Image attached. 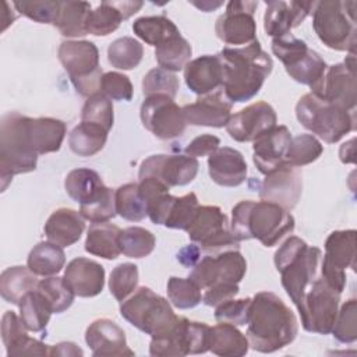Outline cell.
Instances as JSON below:
<instances>
[{
    "label": "cell",
    "mask_w": 357,
    "mask_h": 357,
    "mask_svg": "<svg viewBox=\"0 0 357 357\" xmlns=\"http://www.w3.org/2000/svg\"><path fill=\"white\" fill-rule=\"evenodd\" d=\"M298 321L284 301L272 291H259L251 297L247 321L250 347L259 353H273L294 342Z\"/></svg>",
    "instance_id": "cell-1"
},
{
    "label": "cell",
    "mask_w": 357,
    "mask_h": 357,
    "mask_svg": "<svg viewBox=\"0 0 357 357\" xmlns=\"http://www.w3.org/2000/svg\"><path fill=\"white\" fill-rule=\"evenodd\" d=\"M223 66L222 92L231 103L252 99L273 68L271 56L259 40L240 47H223L218 53Z\"/></svg>",
    "instance_id": "cell-2"
},
{
    "label": "cell",
    "mask_w": 357,
    "mask_h": 357,
    "mask_svg": "<svg viewBox=\"0 0 357 357\" xmlns=\"http://www.w3.org/2000/svg\"><path fill=\"white\" fill-rule=\"evenodd\" d=\"M290 211L269 201L244 199L231 209L230 230L238 241L257 238L265 247L276 245L294 230Z\"/></svg>",
    "instance_id": "cell-3"
},
{
    "label": "cell",
    "mask_w": 357,
    "mask_h": 357,
    "mask_svg": "<svg viewBox=\"0 0 357 357\" xmlns=\"http://www.w3.org/2000/svg\"><path fill=\"white\" fill-rule=\"evenodd\" d=\"M273 262L280 273L283 289L296 305L321 273L322 251L297 236H290L275 252Z\"/></svg>",
    "instance_id": "cell-4"
},
{
    "label": "cell",
    "mask_w": 357,
    "mask_h": 357,
    "mask_svg": "<svg viewBox=\"0 0 357 357\" xmlns=\"http://www.w3.org/2000/svg\"><path fill=\"white\" fill-rule=\"evenodd\" d=\"M28 116L8 112L0 120V181L6 191L15 174L29 173L36 169L38 153L35 152L29 130Z\"/></svg>",
    "instance_id": "cell-5"
},
{
    "label": "cell",
    "mask_w": 357,
    "mask_h": 357,
    "mask_svg": "<svg viewBox=\"0 0 357 357\" xmlns=\"http://www.w3.org/2000/svg\"><path fill=\"white\" fill-rule=\"evenodd\" d=\"M356 11L357 3L353 0L315 1L312 28L319 40L332 50L356 54Z\"/></svg>",
    "instance_id": "cell-6"
},
{
    "label": "cell",
    "mask_w": 357,
    "mask_h": 357,
    "mask_svg": "<svg viewBox=\"0 0 357 357\" xmlns=\"http://www.w3.org/2000/svg\"><path fill=\"white\" fill-rule=\"evenodd\" d=\"M298 123L326 144L340 141L356 130V112L342 109L308 92L296 103Z\"/></svg>",
    "instance_id": "cell-7"
},
{
    "label": "cell",
    "mask_w": 357,
    "mask_h": 357,
    "mask_svg": "<svg viewBox=\"0 0 357 357\" xmlns=\"http://www.w3.org/2000/svg\"><path fill=\"white\" fill-rule=\"evenodd\" d=\"M121 317L151 337L170 331L180 315H176L170 303L146 286L137 287L120 304Z\"/></svg>",
    "instance_id": "cell-8"
},
{
    "label": "cell",
    "mask_w": 357,
    "mask_h": 357,
    "mask_svg": "<svg viewBox=\"0 0 357 357\" xmlns=\"http://www.w3.org/2000/svg\"><path fill=\"white\" fill-rule=\"evenodd\" d=\"M57 57L79 95L89 98L100 92L103 73L99 66V50L93 42L64 40L59 46Z\"/></svg>",
    "instance_id": "cell-9"
},
{
    "label": "cell",
    "mask_w": 357,
    "mask_h": 357,
    "mask_svg": "<svg viewBox=\"0 0 357 357\" xmlns=\"http://www.w3.org/2000/svg\"><path fill=\"white\" fill-rule=\"evenodd\" d=\"M340 296L342 291L319 273L296 304L303 328L311 333H331L339 311Z\"/></svg>",
    "instance_id": "cell-10"
},
{
    "label": "cell",
    "mask_w": 357,
    "mask_h": 357,
    "mask_svg": "<svg viewBox=\"0 0 357 357\" xmlns=\"http://www.w3.org/2000/svg\"><path fill=\"white\" fill-rule=\"evenodd\" d=\"M272 53L283 63L286 73L296 82L312 89L324 77L328 66L308 45L291 33L272 39Z\"/></svg>",
    "instance_id": "cell-11"
},
{
    "label": "cell",
    "mask_w": 357,
    "mask_h": 357,
    "mask_svg": "<svg viewBox=\"0 0 357 357\" xmlns=\"http://www.w3.org/2000/svg\"><path fill=\"white\" fill-rule=\"evenodd\" d=\"M185 231L190 240L205 252L219 254L240 248V241L233 236L227 216L216 205H199Z\"/></svg>",
    "instance_id": "cell-12"
},
{
    "label": "cell",
    "mask_w": 357,
    "mask_h": 357,
    "mask_svg": "<svg viewBox=\"0 0 357 357\" xmlns=\"http://www.w3.org/2000/svg\"><path fill=\"white\" fill-rule=\"evenodd\" d=\"M247 272V261L238 250L205 255L192 266L190 279L202 290L219 284H238Z\"/></svg>",
    "instance_id": "cell-13"
},
{
    "label": "cell",
    "mask_w": 357,
    "mask_h": 357,
    "mask_svg": "<svg viewBox=\"0 0 357 357\" xmlns=\"http://www.w3.org/2000/svg\"><path fill=\"white\" fill-rule=\"evenodd\" d=\"M142 126L159 139H173L183 135L187 123L181 107L166 95L146 96L139 109Z\"/></svg>",
    "instance_id": "cell-14"
},
{
    "label": "cell",
    "mask_w": 357,
    "mask_h": 357,
    "mask_svg": "<svg viewBox=\"0 0 357 357\" xmlns=\"http://www.w3.org/2000/svg\"><path fill=\"white\" fill-rule=\"evenodd\" d=\"M311 93L342 109L356 112V54L350 53L343 63L329 66Z\"/></svg>",
    "instance_id": "cell-15"
},
{
    "label": "cell",
    "mask_w": 357,
    "mask_h": 357,
    "mask_svg": "<svg viewBox=\"0 0 357 357\" xmlns=\"http://www.w3.org/2000/svg\"><path fill=\"white\" fill-rule=\"evenodd\" d=\"M258 1L233 0L226 4V11L216 20V36L226 45L247 46L257 40V22L254 13Z\"/></svg>",
    "instance_id": "cell-16"
},
{
    "label": "cell",
    "mask_w": 357,
    "mask_h": 357,
    "mask_svg": "<svg viewBox=\"0 0 357 357\" xmlns=\"http://www.w3.org/2000/svg\"><path fill=\"white\" fill-rule=\"evenodd\" d=\"M199 162L188 155L158 153L144 159L139 165L138 178L155 177L170 187L190 184L198 173Z\"/></svg>",
    "instance_id": "cell-17"
},
{
    "label": "cell",
    "mask_w": 357,
    "mask_h": 357,
    "mask_svg": "<svg viewBox=\"0 0 357 357\" xmlns=\"http://www.w3.org/2000/svg\"><path fill=\"white\" fill-rule=\"evenodd\" d=\"M278 123L275 109L266 102H254L231 114L226 124L227 134L237 142H254Z\"/></svg>",
    "instance_id": "cell-18"
},
{
    "label": "cell",
    "mask_w": 357,
    "mask_h": 357,
    "mask_svg": "<svg viewBox=\"0 0 357 357\" xmlns=\"http://www.w3.org/2000/svg\"><path fill=\"white\" fill-rule=\"evenodd\" d=\"M303 192V178L298 167L282 165L265 174L259 187V198L278 204L286 211H291Z\"/></svg>",
    "instance_id": "cell-19"
},
{
    "label": "cell",
    "mask_w": 357,
    "mask_h": 357,
    "mask_svg": "<svg viewBox=\"0 0 357 357\" xmlns=\"http://www.w3.org/2000/svg\"><path fill=\"white\" fill-rule=\"evenodd\" d=\"M264 29L272 39L289 35L314 10L315 1H283L269 0L265 3Z\"/></svg>",
    "instance_id": "cell-20"
},
{
    "label": "cell",
    "mask_w": 357,
    "mask_h": 357,
    "mask_svg": "<svg viewBox=\"0 0 357 357\" xmlns=\"http://www.w3.org/2000/svg\"><path fill=\"white\" fill-rule=\"evenodd\" d=\"M85 342L96 357H124L135 353L128 347L124 331L109 318L95 319L85 332Z\"/></svg>",
    "instance_id": "cell-21"
},
{
    "label": "cell",
    "mask_w": 357,
    "mask_h": 357,
    "mask_svg": "<svg viewBox=\"0 0 357 357\" xmlns=\"http://www.w3.org/2000/svg\"><path fill=\"white\" fill-rule=\"evenodd\" d=\"M291 138V132L286 126H275L254 141L252 160L262 174H268L284 165Z\"/></svg>",
    "instance_id": "cell-22"
},
{
    "label": "cell",
    "mask_w": 357,
    "mask_h": 357,
    "mask_svg": "<svg viewBox=\"0 0 357 357\" xmlns=\"http://www.w3.org/2000/svg\"><path fill=\"white\" fill-rule=\"evenodd\" d=\"M233 103L226 99L222 89L205 96H199L194 103L181 107L183 116L190 126H204L222 128L231 117Z\"/></svg>",
    "instance_id": "cell-23"
},
{
    "label": "cell",
    "mask_w": 357,
    "mask_h": 357,
    "mask_svg": "<svg viewBox=\"0 0 357 357\" xmlns=\"http://www.w3.org/2000/svg\"><path fill=\"white\" fill-rule=\"evenodd\" d=\"M184 81L198 96L218 92L223 86V66L218 54H204L190 60L184 67Z\"/></svg>",
    "instance_id": "cell-24"
},
{
    "label": "cell",
    "mask_w": 357,
    "mask_h": 357,
    "mask_svg": "<svg viewBox=\"0 0 357 357\" xmlns=\"http://www.w3.org/2000/svg\"><path fill=\"white\" fill-rule=\"evenodd\" d=\"M64 280L78 297H95L105 287V268L89 258L71 259L64 269Z\"/></svg>",
    "instance_id": "cell-25"
},
{
    "label": "cell",
    "mask_w": 357,
    "mask_h": 357,
    "mask_svg": "<svg viewBox=\"0 0 357 357\" xmlns=\"http://www.w3.org/2000/svg\"><path fill=\"white\" fill-rule=\"evenodd\" d=\"M1 340L7 356H49L50 346L28 336V329L21 317L6 311L1 317Z\"/></svg>",
    "instance_id": "cell-26"
},
{
    "label": "cell",
    "mask_w": 357,
    "mask_h": 357,
    "mask_svg": "<svg viewBox=\"0 0 357 357\" xmlns=\"http://www.w3.org/2000/svg\"><path fill=\"white\" fill-rule=\"evenodd\" d=\"M208 172L213 183L222 187H238L247 178L248 166L243 153L230 146H219L208 156Z\"/></svg>",
    "instance_id": "cell-27"
},
{
    "label": "cell",
    "mask_w": 357,
    "mask_h": 357,
    "mask_svg": "<svg viewBox=\"0 0 357 357\" xmlns=\"http://www.w3.org/2000/svg\"><path fill=\"white\" fill-rule=\"evenodd\" d=\"M144 6L142 1H102L88 15L86 31L95 36H107L121 21L130 18Z\"/></svg>",
    "instance_id": "cell-28"
},
{
    "label": "cell",
    "mask_w": 357,
    "mask_h": 357,
    "mask_svg": "<svg viewBox=\"0 0 357 357\" xmlns=\"http://www.w3.org/2000/svg\"><path fill=\"white\" fill-rule=\"evenodd\" d=\"M82 215L71 208L56 209L45 223V234L49 241L60 247L75 244L85 229Z\"/></svg>",
    "instance_id": "cell-29"
},
{
    "label": "cell",
    "mask_w": 357,
    "mask_h": 357,
    "mask_svg": "<svg viewBox=\"0 0 357 357\" xmlns=\"http://www.w3.org/2000/svg\"><path fill=\"white\" fill-rule=\"evenodd\" d=\"M322 266L332 271L356 268V230H335L325 240Z\"/></svg>",
    "instance_id": "cell-30"
},
{
    "label": "cell",
    "mask_w": 357,
    "mask_h": 357,
    "mask_svg": "<svg viewBox=\"0 0 357 357\" xmlns=\"http://www.w3.org/2000/svg\"><path fill=\"white\" fill-rule=\"evenodd\" d=\"M64 188L68 197L81 205H89L102 198L109 187L105 185L100 176L86 167L71 170L64 180Z\"/></svg>",
    "instance_id": "cell-31"
},
{
    "label": "cell",
    "mask_w": 357,
    "mask_h": 357,
    "mask_svg": "<svg viewBox=\"0 0 357 357\" xmlns=\"http://www.w3.org/2000/svg\"><path fill=\"white\" fill-rule=\"evenodd\" d=\"M28 130L32 146L38 155L57 152L67 132L66 123L53 117H29Z\"/></svg>",
    "instance_id": "cell-32"
},
{
    "label": "cell",
    "mask_w": 357,
    "mask_h": 357,
    "mask_svg": "<svg viewBox=\"0 0 357 357\" xmlns=\"http://www.w3.org/2000/svg\"><path fill=\"white\" fill-rule=\"evenodd\" d=\"M247 336L236 325L219 322L209 331V351L222 357H241L248 353Z\"/></svg>",
    "instance_id": "cell-33"
},
{
    "label": "cell",
    "mask_w": 357,
    "mask_h": 357,
    "mask_svg": "<svg viewBox=\"0 0 357 357\" xmlns=\"http://www.w3.org/2000/svg\"><path fill=\"white\" fill-rule=\"evenodd\" d=\"M188 321L185 317H178V321L170 331L152 337L149 354L155 357H183L190 354Z\"/></svg>",
    "instance_id": "cell-34"
},
{
    "label": "cell",
    "mask_w": 357,
    "mask_h": 357,
    "mask_svg": "<svg viewBox=\"0 0 357 357\" xmlns=\"http://www.w3.org/2000/svg\"><path fill=\"white\" fill-rule=\"evenodd\" d=\"M120 231L119 226L109 222L92 223L86 234L85 251L105 259H116L121 254L119 247Z\"/></svg>",
    "instance_id": "cell-35"
},
{
    "label": "cell",
    "mask_w": 357,
    "mask_h": 357,
    "mask_svg": "<svg viewBox=\"0 0 357 357\" xmlns=\"http://www.w3.org/2000/svg\"><path fill=\"white\" fill-rule=\"evenodd\" d=\"M38 278L28 266H10L0 275V294L11 304L18 305L22 297L38 287Z\"/></svg>",
    "instance_id": "cell-36"
},
{
    "label": "cell",
    "mask_w": 357,
    "mask_h": 357,
    "mask_svg": "<svg viewBox=\"0 0 357 357\" xmlns=\"http://www.w3.org/2000/svg\"><path fill=\"white\" fill-rule=\"evenodd\" d=\"M66 264V254L63 247L52 241L38 243L28 254L26 266L36 276H54L57 275Z\"/></svg>",
    "instance_id": "cell-37"
},
{
    "label": "cell",
    "mask_w": 357,
    "mask_h": 357,
    "mask_svg": "<svg viewBox=\"0 0 357 357\" xmlns=\"http://www.w3.org/2000/svg\"><path fill=\"white\" fill-rule=\"evenodd\" d=\"M109 131L99 124L81 121L68 134V146L78 156H93L107 141Z\"/></svg>",
    "instance_id": "cell-38"
},
{
    "label": "cell",
    "mask_w": 357,
    "mask_h": 357,
    "mask_svg": "<svg viewBox=\"0 0 357 357\" xmlns=\"http://www.w3.org/2000/svg\"><path fill=\"white\" fill-rule=\"evenodd\" d=\"M132 31L141 40L153 47L180 35L176 24L165 15L139 17L132 22Z\"/></svg>",
    "instance_id": "cell-39"
},
{
    "label": "cell",
    "mask_w": 357,
    "mask_h": 357,
    "mask_svg": "<svg viewBox=\"0 0 357 357\" xmlns=\"http://www.w3.org/2000/svg\"><path fill=\"white\" fill-rule=\"evenodd\" d=\"M18 307L20 317L28 331L42 332L43 329H46L53 310L46 297L38 290V287L26 293L20 301Z\"/></svg>",
    "instance_id": "cell-40"
},
{
    "label": "cell",
    "mask_w": 357,
    "mask_h": 357,
    "mask_svg": "<svg viewBox=\"0 0 357 357\" xmlns=\"http://www.w3.org/2000/svg\"><path fill=\"white\" fill-rule=\"evenodd\" d=\"M91 11L92 8L88 1H61L59 20L54 26L67 38L85 36L88 33L86 21Z\"/></svg>",
    "instance_id": "cell-41"
},
{
    "label": "cell",
    "mask_w": 357,
    "mask_h": 357,
    "mask_svg": "<svg viewBox=\"0 0 357 357\" xmlns=\"http://www.w3.org/2000/svg\"><path fill=\"white\" fill-rule=\"evenodd\" d=\"M116 213L126 220L139 222L148 216L146 201L144 199L138 183H127L114 191Z\"/></svg>",
    "instance_id": "cell-42"
},
{
    "label": "cell",
    "mask_w": 357,
    "mask_h": 357,
    "mask_svg": "<svg viewBox=\"0 0 357 357\" xmlns=\"http://www.w3.org/2000/svg\"><path fill=\"white\" fill-rule=\"evenodd\" d=\"M192 54V47L185 38L181 35L174 36L165 42L163 45L155 47V59L160 68L170 73H177L184 70L185 64L190 61Z\"/></svg>",
    "instance_id": "cell-43"
},
{
    "label": "cell",
    "mask_w": 357,
    "mask_h": 357,
    "mask_svg": "<svg viewBox=\"0 0 357 357\" xmlns=\"http://www.w3.org/2000/svg\"><path fill=\"white\" fill-rule=\"evenodd\" d=\"M155 245V236L145 227L130 226L123 229L119 234L120 251L128 258H145L153 251Z\"/></svg>",
    "instance_id": "cell-44"
},
{
    "label": "cell",
    "mask_w": 357,
    "mask_h": 357,
    "mask_svg": "<svg viewBox=\"0 0 357 357\" xmlns=\"http://www.w3.org/2000/svg\"><path fill=\"white\" fill-rule=\"evenodd\" d=\"M144 57V46L131 36L113 40L107 47L109 63L119 70H134Z\"/></svg>",
    "instance_id": "cell-45"
},
{
    "label": "cell",
    "mask_w": 357,
    "mask_h": 357,
    "mask_svg": "<svg viewBox=\"0 0 357 357\" xmlns=\"http://www.w3.org/2000/svg\"><path fill=\"white\" fill-rule=\"evenodd\" d=\"M322 152L324 146L317 137L311 134H300L291 138L284 165L301 167L315 162L322 155Z\"/></svg>",
    "instance_id": "cell-46"
},
{
    "label": "cell",
    "mask_w": 357,
    "mask_h": 357,
    "mask_svg": "<svg viewBox=\"0 0 357 357\" xmlns=\"http://www.w3.org/2000/svg\"><path fill=\"white\" fill-rule=\"evenodd\" d=\"M202 289L190 278L172 276L167 280V297L178 310H190L202 301Z\"/></svg>",
    "instance_id": "cell-47"
},
{
    "label": "cell",
    "mask_w": 357,
    "mask_h": 357,
    "mask_svg": "<svg viewBox=\"0 0 357 357\" xmlns=\"http://www.w3.org/2000/svg\"><path fill=\"white\" fill-rule=\"evenodd\" d=\"M38 290L46 297V300L52 305L53 314H60L70 308L75 298L74 291L68 287L64 278L56 275L39 280Z\"/></svg>",
    "instance_id": "cell-48"
},
{
    "label": "cell",
    "mask_w": 357,
    "mask_h": 357,
    "mask_svg": "<svg viewBox=\"0 0 357 357\" xmlns=\"http://www.w3.org/2000/svg\"><path fill=\"white\" fill-rule=\"evenodd\" d=\"M138 266L131 262L119 264L110 273L109 290L117 301H124L138 287Z\"/></svg>",
    "instance_id": "cell-49"
},
{
    "label": "cell",
    "mask_w": 357,
    "mask_h": 357,
    "mask_svg": "<svg viewBox=\"0 0 357 357\" xmlns=\"http://www.w3.org/2000/svg\"><path fill=\"white\" fill-rule=\"evenodd\" d=\"M81 121L99 124L110 131L114 121L112 100L102 92H96L86 98L81 110Z\"/></svg>",
    "instance_id": "cell-50"
},
{
    "label": "cell",
    "mask_w": 357,
    "mask_h": 357,
    "mask_svg": "<svg viewBox=\"0 0 357 357\" xmlns=\"http://www.w3.org/2000/svg\"><path fill=\"white\" fill-rule=\"evenodd\" d=\"M331 333L339 343L350 344L357 340V300L349 298L337 311Z\"/></svg>",
    "instance_id": "cell-51"
},
{
    "label": "cell",
    "mask_w": 357,
    "mask_h": 357,
    "mask_svg": "<svg viewBox=\"0 0 357 357\" xmlns=\"http://www.w3.org/2000/svg\"><path fill=\"white\" fill-rule=\"evenodd\" d=\"M178 88L180 82L177 75L160 67L149 70L142 79V93L145 95V98L152 95H166L174 99Z\"/></svg>",
    "instance_id": "cell-52"
},
{
    "label": "cell",
    "mask_w": 357,
    "mask_h": 357,
    "mask_svg": "<svg viewBox=\"0 0 357 357\" xmlns=\"http://www.w3.org/2000/svg\"><path fill=\"white\" fill-rule=\"evenodd\" d=\"M13 6L18 13L39 24L56 25L61 8L59 0H22L14 1Z\"/></svg>",
    "instance_id": "cell-53"
},
{
    "label": "cell",
    "mask_w": 357,
    "mask_h": 357,
    "mask_svg": "<svg viewBox=\"0 0 357 357\" xmlns=\"http://www.w3.org/2000/svg\"><path fill=\"white\" fill-rule=\"evenodd\" d=\"M198 206L199 202L195 192H188L183 197H177L165 226L169 229H178L185 231L191 225L198 211Z\"/></svg>",
    "instance_id": "cell-54"
},
{
    "label": "cell",
    "mask_w": 357,
    "mask_h": 357,
    "mask_svg": "<svg viewBox=\"0 0 357 357\" xmlns=\"http://www.w3.org/2000/svg\"><path fill=\"white\" fill-rule=\"evenodd\" d=\"M251 297L245 298H230L215 307V319L218 322H226L236 326L247 325L250 314Z\"/></svg>",
    "instance_id": "cell-55"
},
{
    "label": "cell",
    "mask_w": 357,
    "mask_h": 357,
    "mask_svg": "<svg viewBox=\"0 0 357 357\" xmlns=\"http://www.w3.org/2000/svg\"><path fill=\"white\" fill-rule=\"evenodd\" d=\"M100 92L106 95L110 100H131L132 98V84L126 74L117 71H109L102 75Z\"/></svg>",
    "instance_id": "cell-56"
},
{
    "label": "cell",
    "mask_w": 357,
    "mask_h": 357,
    "mask_svg": "<svg viewBox=\"0 0 357 357\" xmlns=\"http://www.w3.org/2000/svg\"><path fill=\"white\" fill-rule=\"evenodd\" d=\"M79 213L85 220H89L92 223H100L107 222L112 218H114L116 213V202H114V191L112 188L107 190V192L89 205H81Z\"/></svg>",
    "instance_id": "cell-57"
},
{
    "label": "cell",
    "mask_w": 357,
    "mask_h": 357,
    "mask_svg": "<svg viewBox=\"0 0 357 357\" xmlns=\"http://www.w3.org/2000/svg\"><path fill=\"white\" fill-rule=\"evenodd\" d=\"M220 145V139L212 134H202L195 137L184 149V153L191 158L209 156L212 155Z\"/></svg>",
    "instance_id": "cell-58"
},
{
    "label": "cell",
    "mask_w": 357,
    "mask_h": 357,
    "mask_svg": "<svg viewBox=\"0 0 357 357\" xmlns=\"http://www.w3.org/2000/svg\"><path fill=\"white\" fill-rule=\"evenodd\" d=\"M238 284H219L209 289H205L202 294V301L208 307H216L220 303L234 298L238 294Z\"/></svg>",
    "instance_id": "cell-59"
},
{
    "label": "cell",
    "mask_w": 357,
    "mask_h": 357,
    "mask_svg": "<svg viewBox=\"0 0 357 357\" xmlns=\"http://www.w3.org/2000/svg\"><path fill=\"white\" fill-rule=\"evenodd\" d=\"M199 255H201L199 247L192 243V244H190V245H187V247H184V248H181V250L178 251L177 259H178V262L183 264L184 266H191V268H192V266L198 262Z\"/></svg>",
    "instance_id": "cell-60"
},
{
    "label": "cell",
    "mask_w": 357,
    "mask_h": 357,
    "mask_svg": "<svg viewBox=\"0 0 357 357\" xmlns=\"http://www.w3.org/2000/svg\"><path fill=\"white\" fill-rule=\"evenodd\" d=\"M49 356H84V351L73 342H60L50 346Z\"/></svg>",
    "instance_id": "cell-61"
},
{
    "label": "cell",
    "mask_w": 357,
    "mask_h": 357,
    "mask_svg": "<svg viewBox=\"0 0 357 357\" xmlns=\"http://www.w3.org/2000/svg\"><path fill=\"white\" fill-rule=\"evenodd\" d=\"M354 142L356 138H351L340 146L339 158L343 163H354Z\"/></svg>",
    "instance_id": "cell-62"
},
{
    "label": "cell",
    "mask_w": 357,
    "mask_h": 357,
    "mask_svg": "<svg viewBox=\"0 0 357 357\" xmlns=\"http://www.w3.org/2000/svg\"><path fill=\"white\" fill-rule=\"evenodd\" d=\"M3 7H4V11H3V17H1V32L7 29L8 25H11L15 20V14L13 11L8 10V3L7 1H3Z\"/></svg>",
    "instance_id": "cell-63"
},
{
    "label": "cell",
    "mask_w": 357,
    "mask_h": 357,
    "mask_svg": "<svg viewBox=\"0 0 357 357\" xmlns=\"http://www.w3.org/2000/svg\"><path fill=\"white\" fill-rule=\"evenodd\" d=\"M191 4L195 6V7H198L201 11H205V13L213 11V10L219 8L220 6H223L222 1H201V3H198V1H191Z\"/></svg>",
    "instance_id": "cell-64"
}]
</instances>
